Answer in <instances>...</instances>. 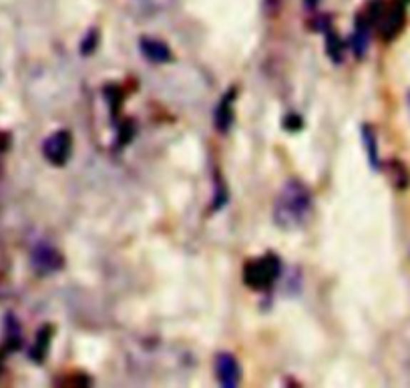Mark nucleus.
Wrapping results in <instances>:
<instances>
[{
	"label": "nucleus",
	"instance_id": "f257e3e1",
	"mask_svg": "<svg viewBox=\"0 0 410 388\" xmlns=\"http://www.w3.org/2000/svg\"><path fill=\"white\" fill-rule=\"evenodd\" d=\"M314 203L308 188L299 179H289L280 189L274 203V222L282 230H299L310 222Z\"/></svg>",
	"mask_w": 410,
	"mask_h": 388
},
{
	"label": "nucleus",
	"instance_id": "4be33fe9",
	"mask_svg": "<svg viewBox=\"0 0 410 388\" xmlns=\"http://www.w3.org/2000/svg\"><path fill=\"white\" fill-rule=\"evenodd\" d=\"M0 366H2V356H0Z\"/></svg>",
	"mask_w": 410,
	"mask_h": 388
},
{
	"label": "nucleus",
	"instance_id": "9d476101",
	"mask_svg": "<svg viewBox=\"0 0 410 388\" xmlns=\"http://www.w3.org/2000/svg\"><path fill=\"white\" fill-rule=\"evenodd\" d=\"M139 46H141V53L145 55V58H149L151 63L163 65V63H169L173 58L169 46L165 43H161V41H155V39H141Z\"/></svg>",
	"mask_w": 410,
	"mask_h": 388
},
{
	"label": "nucleus",
	"instance_id": "20e7f679",
	"mask_svg": "<svg viewBox=\"0 0 410 388\" xmlns=\"http://www.w3.org/2000/svg\"><path fill=\"white\" fill-rule=\"evenodd\" d=\"M43 153H45L46 161L56 167L67 165L73 153V137L68 131H56L53 133L45 143H43Z\"/></svg>",
	"mask_w": 410,
	"mask_h": 388
},
{
	"label": "nucleus",
	"instance_id": "9b49d317",
	"mask_svg": "<svg viewBox=\"0 0 410 388\" xmlns=\"http://www.w3.org/2000/svg\"><path fill=\"white\" fill-rule=\"evenodd\" d=\"M21 346H23V328H21L19 320L12 314H9L4 320V348L9 352H14Z\"/></svg>",
	"mask_w": 410,
	"mask_h": 388
},
{
	"label": "nucleus",
	"instance_id": "f8f14e48",
	"mask_svg": "<svg viewBox=\"0 0 410 388\" xmlns=\"http://www.w3.org/2000/svg\"><path fill=\"white\" fill-rule=\"evenodd\" d=\"M51 340H53V328L51 326H43L39 334H36V340H34L33 348H31V358L34 362H45L46 354H48V348H51Z\"/></svg>",
	"mask_w": 410,
	"mask_h": 388
},
{
	"label": "nucleus",
	"instance_id": "0eeeda50",
	"mask_svg": "<svg viewBox=\"0 0 410 388\" xmlns=\"http://www.w3.org/2000/svg\"><path fill=\"white\" fill-rule=\"evenodd\" d=\"M233 101H235V89H230L220 101L217 109H215V129L220 133H227L232 129L235 113H233Z\"/></svg>",
	"mask_w": 410,
	"mask_h": 388
},
{
	"label": "nucleus",
	"instance_id": "1a4fd4ad",
	"mask_svg": "<svg viewBox=\"0 0 410 388\" xmlns=\"http://www.w3.org/2000/svg\"><path fill=\"white\" fill-rule=\"evenodd\" d=\"M370 29L372 24L366 21L362 14L356 16V29L352 34V41H350V48L354 51V55L358 58H362L368 51V41H370Z\"/></svg>",
	"mask_w": 410,
	"mask_h": 388
},
{
	"label": "nucleus",
	"instance_id": "dca6fc26",
	"mask_svg": "<svg viewBox=\"0 0 410 388\" xmlns=\"http://www.w3.org/2000/svg\"><path fill=\"white\" fill-rule=\"evenodd\" d=\"M390 171H392V179H394V185L396 189H404L409 188V169L402 165L400 161H392L390 163Z\"/></svg>",
	"mask_w": 410,
	"mask_h": 388
},
{
	"label": "nucleus",
	"instance_id": "39448f33",
	"mask_svg": "<svg viewBox=\"0 0 410 388\" xmlns=\"http://www.w3.org/2000/svg\"><path fill=\"white\" fill-rule=\"evenodd\" d=\"M33 266L34 270L41 274V276H48V274H55L61 267L65 266V260L58 250H55L53 245L41 244L36 245L33 250Z\"/></svg>",
	"mask_w": 410,
	"mask_h": 388
},
{
	"label": "nucleus",
	"instance_id": "6ab92c4d",
	"mask_svg": "<svg viewBox=\"0 0 410 388\" xmlns=\"http://www.w3.org/2000/svg\"><path fill=\"white\" fill-rule=\"evenodd\" d=\"M284 127H286L288 131H299V129L304 127V121H302V117H298L296 113H289L288 117L284 119Z\"/></svg>",
	"mask_w": 410,
	"mask_h": 388
},
{
	"label": "nucleus",
	"instance_id": "412c9836",
	"mask_svg": "<svg viewBox=\"0 0 410 388\" xmlns=\"http://www.w3.org/2000/svg\"><path fill=\"white\" fill-rule=\"evenodd\" d=\"M400 2H402V4H409L410 0H400Z\"/></svg>",
	"mask_w": 410,
	"mask_h": 388
},
{
	"label": "nucleus",
	"instance_id": "f03ea898",
	"mask_svg": "<svg viewBox=\"0 0 410 388\" xmlns=\"http://www.w3.org/2000/svg\"><path fill=\"white\" fill-rule=\"evenodd\" d=\"M282 274V262L276 254H266L247 262L244 267V284L252 290H267Z\"/></svg>",
	"mask_w": 410,
	"mask_h": 388
},
{
	"label": "nucleus",
	"instance_id": "a211bd4d",
	"mask_svg": "<svg viewBox=\"0 0 410 388\" xmlns=\"http://www.w3.org/2000/svg\"><path fill=\"white\" fill-rule=\"evenodd\" d=\"M97 45H99V31H97V29H91L89 33L85 34L83 43H81V55H93V53L97 51Z\"/></svg>",
	"mask_w": 410,
	"mask_h": 388
},
{
	"label": "nucleus",
	"instance_id": "423d86ee",
	"mask_svg": "<svg viewBox=\"0 0 410 388\" xmlns=\"http://www.w3.org/2000/svg\"><path fill=\"white\" fill-rule=\"evenodd\" d=\"M215 377L220 384L225 388H235L242 380V368L240 362L230 352H222L215 358Z\"/></svg>",
	"mask_w": 410,
	"mask_h": 388
},
{
	"label": "nucleus",
	"instance_id": "4468645a",
	"mask_svg": "<svg viewBox=\"0 0 410 388\" xmlns=\"http://www.w3.org/2000/svg\"><path fill=\"white\" fill-rule=\"evenodd\" d=\"M103 93H105L107 105L111 107V117L113 119H117L119 111H121L123 101H125V91H123L119 85H107V87L103 89Z\"/></svg>",
	"mask_w": 410,
	"mask_h": 388
},
{
	"label": "nucleus",
	"instance_id": "5701e85b",
	"mask_svg": "<svg viewBox=\"0 0 410 388\" xmlns=\"http://www.w3.org/2000/svg\"><path fill=\"white\" fill-rule=\"evenodd\" d=\"M409 105H410V91H409Z\"/></svg>",
	"mask_w": 410,
	"mask_h": 388
},
{
	"label": "nucleus",
	"instance_id": "2eb2a0df",
	"mask_svg": "<svg viewBox=\"0 0 410 388\" xmlns=\"http://www.w3.org/2000/svg\"><path fill=\"white\" fill-rule=\"evenodd\" d=\"M227 188H225V183H223V179L220 173H215V193H213V203H211V210L217 211L222 210L223 205L227 203Z\"/></svg>",
	"mask_w": 410,
	"mask_h": 388
},
{
	"label": "nucleus",
	"instance_id": "aec40b11",
	"mask_svg": "<svg viewBox=\"0 0 410 388\" xmlns=\"http://www.w3.org/2000/svg\"><path fill=\"white\" fill-rule=\"evenodd\" d=\"M318 2H320V0H304V4H306V9H316V6H318Z\"/></svg>",
	"mask_w": 410,
	"mask_h": 388
},
{
	"label": "nucleus",
	"instance_id": "6e6552de",
	"mask_svg": "<svg viewBox=\"0 0 410 388\" xmlns=\"http://www.w3.org/2000/svg\"><path fill=\"white\" fill-rule=\"evenodd\" d=\"M318 29H322V33L326 36V53L330 56L332 63H340L344 55V43L342 39L336 34V31L332 29V24L328 19H322L318 23Z\"/></svg>",
	"mask_w": 410,
	"mask_h": 388
},
{
	"label": "nucleus",
	"instance_id": "7ed1b4c3",
	"mask_svg": "<svg viewBox=\"0 0 410 388\" xmlns=\"http://www.w3.org/2000/svg\"><path fill=\"white\" fill-rule=\"evenodd\" d=\"M406 23V4H402L400 0H396L394 4H390L384 9L380 21H378V33L382 36V41H394L400 34V31L404 29Z\"/></svg>",
	"mask_w": 410,
	"mask_h": 388
},
{
	"label": "nucleus",
	"instance_id": "ddd939ff",
	"mask_svg": "<svg viewBox=\"0 0 410 388\" xmlns=\"http://www.w3.org/2000/svg\"><path fill=\"white\" fill-rule=\"evenodd\" d=\"M362 141H364L366 157L372 169H380V157H378V139L374 129L370 125H362Z\"/></svg>",
	"mask_w": 410,
	"mask_h": 388
},
{
	"label": "nucleus",
	"instance_id": "f3484780",
	"mask_svg": "<svg viewBox=\"0 0 410 388\" xmlns=\"http://www.w3.org/2000/svg\"><path fill=\"white\" fill-rule=\"evenodd\" d=\"M135 137V123L131 119H125L117 129V147H125L133 141Z\"/></svg>",
	"mask_w": 410,
	"mask_h": 388
}]
</instances>
